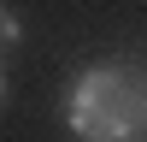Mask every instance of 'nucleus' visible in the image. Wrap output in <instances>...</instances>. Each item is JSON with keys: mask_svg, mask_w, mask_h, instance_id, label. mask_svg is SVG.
<instances>
[{"mask_svg": "<svg viewBox=\"0 0 147 142\" xmlns=\"http://www.w3.org/2000/svg\"><path fill=\"white\" fill-rule=\"evenodd\" d=\"M65 124L77 142H136L147 136V71L88 65L65 89Z\"/></svg>", "mask_w": 147, "mask_h": 142, "instance_id": "obj_1", "label": "nucleus"}, {"mask_svg": "<svg viewBox=\"0 0 147 142\" xmlns=\"http://www.w3.org/2000/svg\"><path fill=\"white\" fill-rule=\"evenodd\" d=\"M24 42V24H18V12L12 6H0V47H18Z\"/></svg>", "mask_w": 147, "mask_h": 142, "instance_id": "obj_2", "label": "nucleus"}, {"mask_svg": "<svg viewBox=\"0 0 147 142\" xmlns=\"http://www.w3.org/2000/svg\"><path fill=\"white\" fill-rule=\"evenodd\" d=\"M0 106H6V71H0Z\"/></svg>", "mask_w": 147, "mask_h": 142, "instance_id": "obj_3", "label": "nucleus"}, {"mask_svg": "<svg viewBox=\"0 0 147 142\" xmlns=\"http://www.w3.org/2000/svg\"><path fill=\"white\" fill-rule=\"evenodd\" d=\"M136 142H147V136H136Z\"/></svg>", "mask_w": 147, "mask_h": 142, "instance_id": "obj_4", "label": "nucleus"}]
</instances>
